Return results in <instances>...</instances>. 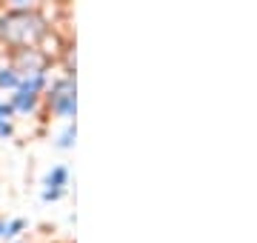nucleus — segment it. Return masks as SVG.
Returning a JSON list of instances; mask_svg holds the SVG:
<instances>
[{
	"instance_id": "obj_1",
	"label": "nucleus",
	"mask_w": 257,
	"mask_h": 243,
	"mask_svg": "<svg viewBox=\"0 0 257 243\" xmlns=\"http://www.w3.org/2000/svg\"><path fill=\"white\" fill-rule=\"evenodd\" d=\"M49 35V23L40 12L32 9H6L0 15V40L12 52L37 49V43Z\"/></svg>"
},
{
	"instance_id": "obj_2",
	"label": "nucleus",
	"mask_w": 257,
	"mask_h": 243,
	"mask_svg": "<svg viewBox=\"0 0 257 243\" xmlns=\"http://www.w3.org/2000/svg\"><path fill=\"white\" fill-rule=\"evenodd\" d=\"M49 100V109L57 114V117H74V112H77V97H74V80L72 77H60V80H55L52 83V89H49L46 94Z\"/></svg>"
},
{
	"instance_id": "obj_3",
	"label": "nucleus",
	"mask_w": 257,
	"mask_h": 243,
	"mask_svg": "<svg viewBox=\"0 0 257 243\" xmlns=\"http://www.w3.org/2000/svg\"><path fill=\"white\" fill-rule=\"evenodd\" d=\"M69 183V169L66 166H55L52 172L46 175V189H43V200H60L63 195V186Z\"/></svg>"
},
{
	"instance_id": "obj_4",
	"label": "nucleus",
	"mask_w": 257,
	"mask_h": 243,
	"mask_svg": "<svg viewBox=\"0 0 257 243\" xmlns=\"http://www.w3.org/2000/svg\"><path fill=\"white\" fill-rule=\"evenodd\" d=\"M43 86H46V72H37V75L20 77V86L15 89V92H20V94H32V97H40Z\"/></svg>"
},
{
	"instance_id": "obj_5",
	"label": "nucleus",
	"mask_w": 257,
	"mask_h": 243,
	"mask_svg": "<svg viewBox=\"0 0 257 243\" xmlns=\"http://www.w3.org/2000/svg\"><path fill=\"white\" fill-rule=\"evenodd\" d=\"M9 103H12V109H15V114H18V112H35L37 103H40V97H32V94H20V92H15Z\"/></svg>"
},
{
	"instance_id": "obj_6",
	"label": "nucleus",
	"mask_w": 257,
	"mask_h": 243,
	"mask_svg": "<svg viewBox=\"0 0 257 243\" xmlns=\"http://www.w3.org/2000/svg\"><path fill=\"white\" fill-rule=\"evenodd\" d=\"M18 86H20V75H18V69H15L12 63L0 66V92H3V89H12V92H15Z\"/></svg>"
},
{
	"instance_id": "obj_7",
	"label": "nucleus",
	"mask_w": 257,
	"mask_h": 243,
	"mask_svg": "<svg viewBox=\"0 0 257 243\" xmlns=\"http://www.w3.org/2000/svg\"><path fill=\"white\" fill-rule=\"evenodd\" d=\"M74 138H77V129H74V123H69V126L60 132V138H57V146H60V149H72V146H74Z\"/></svg>"
},
{
	"instance_id": "obj_8",
	"label": "nucleus",
	"mask_w": 257,
	"mask_h": 243,
	"mask_svg": "<svg viewBox=\"0 0 257 243\" xmlns=\"http://www.w3.org/2000/svg\"><path fill=\"white\" fill-rule=\"evenodd\" d=\"M23 229H26V220H23V217H15V220H9V223H6V232H3V237H18Z\"/></svg>"
},
{
	"instance_id": "obj_9",
	"label": "nucleus",
	"mask_w": 257,
	"mask_h": 243,
	"mask_svg": "<svg viewBox=\"0 0 257 243\" xmlns=\"http://www.w3.org/2000/svg\"><path fill=\"white\" fill-rule=\"evenodd\" d=\"M15 117V109H12V103L9 100H0V120H9Z\"/></svg>"
},
{
	"instance_id": "obj_10",
	"label": "nucleus",
	"mask_w": 257,
	"mask_h": 243,
	"mask_svg": "<svg viewBox=\"0 0 257 243\" xmlns=\"http://www.w3.org/2000/svg\"><path fill=\"white\" fill-rule=\"evenodd\" d=\"M15 135V126L9 120H0V138H12Z\"/></svg>"
},
{
	"instance_id": "obj_11",
	"label": "nucleus",
	"mask_w": 257,
	"mask_h": 243,
	"mask_svg": "<svg viewBox=\"0 0 257 243\" xmlns=\"http://www.w3.org/2000/svg\"><path fill=\"white\" fill-rule=\"evenodd\" d=\"M3 232H6V223H3V220H0V237H3Z\"/></svg>"
}]
</instances>
